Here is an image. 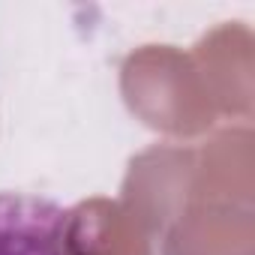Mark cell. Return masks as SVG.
<instances>
[{"label": "cell", "instance_id": "obj_1", "mask_svg": "<svg viewBox=\"0 0 255 255\" xmlns=\"http://www.w3.org/2000/svg\"><path fill=\"white\" fill-rule=\"evenodd\" d=\"M75 210L45 195L0 192V255H75Z\"/></svg>", "mask_w": 255, "mask_h": 255}]
</instances>
